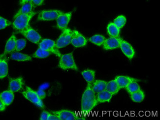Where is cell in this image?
<instances>
[{
  "label": "cell",
  "instance_id": "9a60e30c",
  "mask_svg": "<svg viewBox=\"0 0 160 120\" xmlns=\"http://www.w3.org/2000/svg\"><path fill=\"white\" fill-rule=\"evenodd\" d=\"M16 39L17 38L14 34H13L9 38L6 42L5 50H4V53H3L2 56H4L6 55L12 53L15 51Z\"/></svg>",
  "mask_w": 160,
  "mask_h": 120
},
{
  "label": "cell",
  "instance_id": "d6986e66",
  "mask_svg": "<svg viewBox=\"0 0 160 120\" xmlns=\"http://www.w3.org/2000/svg\"><path fill=\"white\" fill-rule=\"evenodd\" d=\"M113 95L111 93L107 91V90H104L103 91L96 94L97 99L98 102L100 103L105 102H110L112 100Z\"/></svg>",
  "mask_w": 160,
  "mask_h": 120
},
{
  "label": "cell",
  "instance_id": "8992f818",
  "mask_svg": "<svg viewBox=\"0 0 160 120\" xmlns=\"http://www.w3.org/2000/svg\"><path fill=\"white\" fill-rule=\"evenodd\" d=\"M39 48L50 52L51 54L55 55L59 58L62 55L61 53L57 48L56 42L49 38H44L41 40L38 44Z\"/></svg>",
  "mask_w": 160,
  "mask_h": 120
},
{
  "label": "cell",
  "instance_id": "cb8c5ba5",
  "mask_svg": "<svg viewBox=\"0 0 160 120\" xmlns=\"http://www.w3.org/2000/svg\"><path fill=\"white\" fill-rule=\"evenodd\" d=\"M81 74L87 83H92L95 80L96 72L93 69H85L81 72Z\"/></svg>",
  "mask_w": 160,
  "mask_h": 120
},
{
  "label": "cell",
  "instance_id": "d590c367",
  "mask_svg": "<svg viewBox=\"0 0 160 120\" xmlns=\"http://www.w3.org/2000/svg\"><path fill=\"white\" fill-rule=\"evenodd\" d=\"M7 106L3 103L1 99L0 98V112H3L5 111Z\"/></svg>",
  "mask_w": 160,
  "mask_h": 120
},
{
  "label": "cell",
  "instance_id": "83f0119b",
  "mask_svg": "<svg viewBox=\"0 0 160 120\" xmlns=\"http://www.w3.org/2000/svg\"><path fill=\"white\" fill-rule=\"evenodd\" d=\"M51 54V53L50 52L38 48L31 56L32 58L36 59H44L49 56Z\"/></svg>",
  "mask_w": 160,
  "mask_h": 120
},
{
  "label": "cell",
  "instance_id": "1f68e13d",
  "mask_svg": "<svg viewBox=\"0 0 160 120\" xmlns=\"http://www.w3.org/2000/svg\"><path fill=\"white\" fill-rule=\"evenodd\" d=\"M12 24L11 21L0 15V30L7 28L12 25Z\"/></svg>",
  "mask_w": 160,
  "mask_h": 120
},
{
  "label": "cell",
  "instance_id": "ac0fdd59",
  "mask_svg": "<svg viewBox=\"0 0 160 120\" xmlns=\"http://www.w3.org/2000/svg\"><path fill=\"white\" fill-rule=\"evenodd\" d=\"M10 58L12 60L18 62H29L32 61V58L31 56L26 54L20 52H13L11 53Z\"/></svg>",
  "mask_w": 160,
  "mask_h": 120
},
{
  "label": "cell",
  "instance_id": "d4e9b609",
  "mask_svg": "<svg viewBox=\"0 0 160 120\" xmlns=\"http://www.w3.org/2000/svg\"><path fill=\"white\" fill-rule=\"evenodd\" d=\"M107 32L112 37H119L120 29L117 27L113 22L109 23L107 27Z\"/></svg>",
  "mask_w": 160,
  "mask_h": 120
},
{
  "label": "cell",
  "instance_id": "ba28073f",
  "mask_svg": "<svg viewBox=\"0 0 160 120\" xmlns=\"http://www.w3.org/2000/svg\"><path fill=\"white\" fill-rule=\"evenodd\" d=\"M72 35V30L70 28H66L62 30L60 36L55 42L57 48H62L69 45L71 43Z\"/></svg>",
  "mask_w": 160,
  "mask_h": 120
},
{
  "label": "cell",
  "instance_id": "7402d4cb",
  "mask_svg": "<svg viewBox=\"0 0 160 120\" xmlns=\"http://www.w3.org/2000/svg\"><path fill=\"white\" fill-rule=\"evenodd\" d=\"M120 89L115 79L107 82L106 90L111 93L113 96L118 94Z\"/></svg>",
  "mask_w": 160,
  "mask_h": 120
},
{
  "label": "cell",
  "instance_id": "30bf717a",
  "mask_svg": "<svg viewBox=\"0 0 160 120\" xmlns=\"http://www.w3.org/2000/svg\"><path fill=\"white\" fill-rule=\"evenodd\" d=\"M51 113L56 115L59 120H77L78 119L76 113L70 110H59L51 111Z\"/></svg>",
  "mask_w": 160,
  "mask_h": 120
},
{
  "label": "cell",
  "instance_id": "484cf974",
  "mask_svg": "<svg viewBox=\"0 0 160 120\" xmlns=\"http://www.w3.org/2000/svg\"><path fill=\"white\" fill-rule=\"evenodd\" d=\"M106 39V38L103 35L101 34H96L90 38H89V41L97 46H102Z\"/></svg>",
  "mask_w": 160,
  "mask_h": 120
},
{
  "label": "cell",
  "instance_id": "5b68a950",
  "mask_svg": "<svg viewBox=\"0 0 160 120\" xmlns=\"http://www.w3.org/2000/svg\"><path fill=\"white\" fill-rule=\"evenodd\" d=\"M63 12V11L58 9L43 10L38 14L37 19L41 21H53L57 19Z\"/></svg>",
  "mask_w": 160,
  "mask_h": 120
},
{
  "label": "cell",
  "instance_id": "f35d334b",
  "mask_svg": "<svg viewBox=\"0 0 160 120\" xmlns=\"http://www.w3.org/2000/svg\"><path fill=\"white\" fill-rule=\"evenodd\" d=\"M2 56H0V60H1V59H2Z\"/></svg>",
  "mask_w": 160,
  "mask_h": 120
},
{
  "label": "cell",
  "instance_id": "8fae6325",
  "mask_svg": "<svg viewBox=\"0 0 160 120\" xmlns=\"http://www.w3.org/2000/svg\"><path fill=\"white\" fill-rule=\"evenodd\" d=\"M119 48L124 55L129 60H132L134 58L136 54L135 50L128 42L121 38Z\"/></svg>",
  "mask_w": 160,
  "mask_h": 120
},
{
  "label": "cell",
  "instance_id": "5bb4252c",
  "mask_svg": "<svg viewBox=\"0 0 160 120\" xmlns=\"http://www.w3.org/2000/svg\"><path fill=\"white\" fill-rule=\"evenodd\" d=\"M121 38L120 37H110L106 39L102 45V48L106 50H110L118 48H119Z\"/></svg>",
  "mask_w": 160,
  "mask_h": 120
},
{
  "label": "cell",
  "instance_id": "74e56055",
  "mask_svg": "<svg viewBox=\"0 0 160 120\" xmlns=\"http://www.w3.org/2000/svg\"><path fill=\"white\" fill-rule=\"evenodd\" d=\"M32 0H19V4L21 6L27 2H31Z\"/></svg>",
  "mask_w": 160,
  "mask_h": 120
},
{
  "label": "cell",
  "instance_id": "ffe728a7",
  "mask_svg": "<svg viewBox=\"0 0 160 120\" xmlns=\"http://www.w3.org/2000/svg\"><path fill=\"white\" fill-rule=\"evenodd\" d=\"M35 8V6L32 4V2H27L21 6V8L19 9L18 12L14 14L13 19L16 18L18 15L21 14H28L31 12H32V9Z\"/></svg>",
  "mask_w": 160,
  "mask_h": 120
},
{
  "label": "cell",
  "instance_id": "6da1fadb",
  "mask_svg": "<svg viewBox=\"0 0 160 120\" xmlns=\"http://www.w3.org/2000/svg\"><path fill=\"white\" fill-rule=\"evenodd\" d=\"M91 84L88 83L81 98V110L84 112H90L99 103Z\"/></svg>",
  "mask_w": 160,
  "mask_h": 120
},
{
  "label": "cell",
  "instance_id": "4fadbf2b",
  "mask_svg": "<svg viewBox=\"0 0 160 120\" xmlns=\"http://www.w3.org/2000/svg\"><path fill=\"white\" fill-rule=\"evenodd\" d=\"M24 86L23 78L19 76L18 78H11L9 80L8 89L13 92H18L22 90Z\"/></svg>",
  "mask_w": 160,
  "mask_h": 120
},
{
  "label": "cell",
  "instance_id": "7a4b0ae2",
  "mask_svg": "<svg viewBox=\"0 0 160 120\" xmlns=\"http://www.w3.org/2000/svg\"><path fill=\"white\" fill-rule=\"evenodd\" d=\"M36 14V12L32 11L28 14L18 15L13 19L14 20L12 24V27L18 31L26 29L29 26V23L32 18Z\"/></svg>",
  "mask_w": 160,
  "mask_h": 120
},
{
  "label": "cell",
  "instance_id": "836d02e7",
  "mask_svg": "<svg viewBox=\"0 0 160 120\" xmlns=\"http://www.w3.org/2000/svg\"><path fill=\"white\" fill-rule=\"evenodd\" d=\"M37 94L38 96V97L40 98L41 99H44L47 96V94L44 91L42 90H38L37 91H36Z\"/></svg>",
  "mask_w": 160,
  "mask_h": 120
},
{
  "label": "cell",
  "instance_id": "f1b7e54d",
  "mask_svg": "<svg viewBox=\"0 0 160 120\" xmlns=\"http://www.w3.org/2000/svg\"><path fill=\"white\" fill-rule=\"evenodd\" d=\"M127 18L123 15H119L114 20L113 23L119 29H122L125 25Z\"/></svg>",
  "mask_w": 160,
  "mask_h": 120
},
{
  "label": "cell",
  "instance_id": "8d00e7d4",
  "mask_svg": "<svg viewBox=\"0 0 160 120\" xmlns=\"http://www.w3.org/2000/svg\"><path fill=\"white\" fill-rule=\"evenodd\" d=\"M48 120H59V119L56 115H55L54 114L50 112V114L49 116Z\"/></svg>",
  "mask_w": 160,
  "mask_h": 120
},
{
  "label": "cell",
  "instance_id": "e0dca14e",
  "mask_svg": "<svg viewBox=\"0 0 160 120\" xmlns=\"http://www.w3.org/2000/svg\"><path fill=\"white\" fill-rule=\"evenodd\" d=\"M0 98L6 106L11 105L14 100V92L10 90H6L0 93Z\"/></svg>",
  "mask_w": 160,
  "mask_h": 120
},
{
  "label": "cell",
  "instance_id": "4dcf8cb0",
  "mask_svg": "<svg viewBox=\"0 0 160 120\" xmlns=\"http://www.w3.org/2000/svg\"><path fill=\"white\" fill-rule=\"evenodd\" d=\"M27 44V42L25 39L23 38H19V39H16V48H15V51H20L25 48Z\"/></svg>",
  "mask_w": 160,
  "mask_h": 120
},
{
  "label": "cell",
  "instance_id": "52a82bcc",
  "mask_svg": "<svg viewBox=\"0 0 160 120\" xmlns=\"http://www.w3.org/2000/svg\"><path fill=\"white\" fill-rule=\"evenodd\" d=\"M18 32L28 41L34 44H38L42 40V37L38 32L29 25L28 27Z\"/></svg>",
  "mask_w": 160,
  "mask_h": 120
},
{
  "label": "cell",
  "instance_id": "277c9868",
  "mask_svg": "<svg viewBox=\"0 0 160 120\" xmlns=\"http://www.w3.org/2000/svg\"><path fill=\"white\" fill-rule=\"evenodd\" d=\"M22 95L25 98L37 106L38 108L41 109L44 108V104L42 100L38 97L36 91H34L30 87H26L24 90L22 92Z\"/></svg>",
  "mask_w": 160,
  "mask_h": 120
},
{
  "label": "cell",
  "instance_id": "d6a6232c",
  "mask_svg": "<svg viewBox=\"0 0 160 120\" xmlns=\"http://www.w3.org/2000/svg\"><path fill=\"white\" fill-rule=\"evenodd\" d=\"M50 112H48L46 110H43L41 113V116H40V120H48L49 116L50 115Z\"/></svg>",
  "mask_w": 160,
  "mask_h": 120
},
{
  "label": "cell",
  "instance_id": "7c38bea8",
  "mask_svg": "<svg viewBox=\"0 0 160 120\" xmlns=\"http://www.w3.org/2000/svg\"><path fill=\"white\" fill-rule=\"evenodd\" d=\"M72 12H63L62 14H61L56 19L57 28L60 30H63L65 28H67L68 23L72 17Z\"/></svg>",
  "mask_w": 160,
  "mask_h": 120
},
{
  "label": "cell",
  "instance_id": "f546056e",
  "mask_svg": "<svg viewBox=\"0 0 160 120\" xmlns=\"http://www.w3.org/2000/svg\"><path fill=\"white\" fill-rule=\"evenodd\" d=\"M125 89H126L127 91L130 95L141 89L138 82H136V81H132V82H131L126 87Z\"/></svg>",
  "mask_w": 160,
  "mask_h": 120
},
{
  "label": "cell",
  "instance_id": "44dd1931",
  "mask_svg": "<svg viewBox=\"0 0 160 120\" xmlns=\"http://www.w3.org/2000/svg\"><path fill=\"white\" fill-rule=\"evenodd\" d=\"M107 82L102 80H94L92 83V88L93 91L96 94H98L101 92L103 91L106 90Z\"/></svg>",
  "mask_w": 160,
  "mask_h": 120
},
{
  "label": "cell",
  "instance_id": "9c48e42d",
  "mask_svg": "<svg viewBox=\"0 0 160 120\" xmlns=\"http://www.w3.org/2000/svg\"><path fill=\"white\" fill-rule=\"evenodd\" d=\"M71 43L74 48H84L87 45V40L86 38L78 30H72Z\"/></svg>",
  "mask_w": 160,
  "mask_h": 120
},
{
  "label": "cell",
  "instance_id": "3957f363",
  "mask_svg": "<svg viewBox=\"0 0 160 120\" xmlns=\"http://www.w3.org/2000/svg\"><path fill=\"white\" fill-rule=\"evenodd\" d=\"M58 67L64 71L72 69L78 71V68L76 64L72 53L62 55L60 57Z\"/></svg>",
  "mask_w": 160,
  "mask_h": 120
},
{
  "label": "cell",
  "instance_id": "e575fe53",
  "mask_svg": "<svg viewBox=\"0 0 160 120\" xmlns=\"http://www.w3.org/2000/svg\"><path fill=\"white\" fill-rule=\"evenodd\" d=\"M31 2L36 7H38L43 5L44 0H32Z\"/></svg>",
  "mask_w": 160,
  "mask_h": 120
},
{
  "label": "cell",
  "instance_id": "4316f807",
  "mask_svg": "<svg viewBox=\"0 0 160 120\" xmlns=\"http://www.w3.org/2000/svg\"><path fill=\"white\" fill-rule=\"evenodd\" d=\"M130 98L135 102H141L145 98V94L142 90L140 89L138 91L130 94Z\"/></svg>",
  "mask_w": 160,
  "mask_h": 120
},
{
  "label": "cell",
  "instance_id": "603a6c76",
  "mask_svg": "<svg viewBox=\"0 0 160 120\" xmlns=\"http://www.w3.org/2000/svg\"><path fill=\"white\" fill-rule=\"evenodd\" d=\"M8 67L7 60L5 58L0 60V79L5 78L8 75Z\"/></svg>",
  "mask_w": 160,
  "mask_h": 120
},
{
  "label": "cell",
  "instance_id": "2e32d148",
  "mask_svg": "<svg viewBox=\"0 0 160 120\" xmlns=\"http://www.w3.org/2000/svg\"><path fill=\"white\" fill-rule=\"evenodd\" d=\"M114 79L118 85L120 89H124L126 88V87L132 81L138 82V80L133 78H131L129 76H124V75H119L116 76Z\"/></svg>",
  "mask_w": 160,
  "mask_h": 120
}]
</instances>
